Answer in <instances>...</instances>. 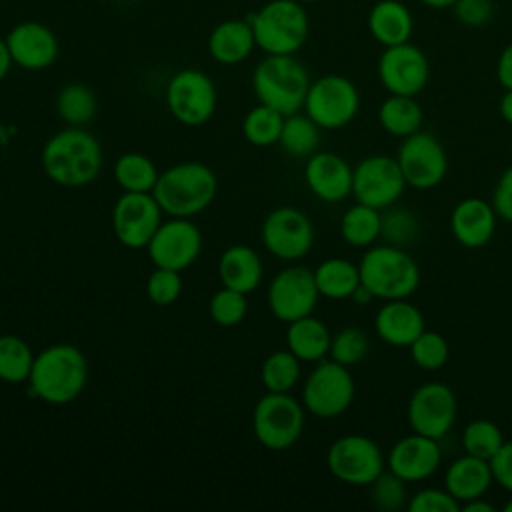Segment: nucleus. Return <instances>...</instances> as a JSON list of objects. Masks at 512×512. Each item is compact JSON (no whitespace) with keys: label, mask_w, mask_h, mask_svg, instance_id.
Segmentation results:
<instances>
[{"label":"nucleus","mask_w":512,"mask_h":512,"mask_svg":"<svg viewBox=\"0 0 512 512\" xmlns=\"http://www.w3.org/2000/svg\"><path fill=\"white\" fill-rule=\"evenodd\" d=\"M408 512H458L460 502L446 488H422L408 498Z\"/></svg>","instance_id":"46"},{"label":"nucleus","mask_w":512,"mask_h":512,"mask_svg":"<svg viewBox=\"0 0 512 512\" xmlns=\"http://www.w3.org/2000/svg\"><path fill=\"white\" fill-rule=\"evenodd\" d=\"M248 22L264 54H296L310 34L308 12L298 0H268Z\"/></svg>","instance_id":"6"},{"label":"nucleus","mask_w":512,"mask_h":512,"mask_svg":"<svg viewBox=\"0 0 512 512\" xmlns=\"http://www.w3.org/2000/svg\"><path fill=\"white\" fill-rule=\"evenodd\" d=\"M494 482L490 462L472 454H462L452 460L444 474V488L460 502L484 496Z\"/></svg>","instance_id":"27"},{"label":"nucleus","mask_w":512,"mask_h":512,"mask_svg":"<svg viewBox=\"0 0 512 512\" xmlns=\"http://www.w3.org/2000/svg\"><path fill=\"white\" fill-rule=\"evenodd\" d=\"M502 444L504 436L500 426L488 418H476L464 426L462 448L466 454L490 460Z\"/></svg>","instance_id":"39"},{"label":"nucleus","mask_w":512,"mask_h":512,"mask_svg":"<svg viewBox=\"0 0 512 512\" xmlns=\"http://www.w3.org/2000/svg\"><path fill=\"white\" fill-rule=\"evenodd\" d=\"M160 224L162 208L152 192H124L114 202L112 230L126 248H146Z\"/></svg>","instance_id":"16"},{"label":"nucleus","mask_w":512,"mask_h":512,"mask_svg":"<svg viewBox=\"0 0 512 512\" xmlns=\"http://www.w3.org/2000/svg\"><path fill=\"white\" fill-rule=\"evenodd\" d=\"M360 110L356 84L342 74H324L310 82L304 112L324 130L348 126Z\"/></svg>","instance_id":"9"},{"label":"nucleus","mask_w":512,"mask_h":512,"mask_svg":"<svg viewBox=\"0 0 512 512\" xmlns=\"http://www.w3.org/2000/svg\"><path fill=\"white\" fill-rule=\"evenodd\" d=\"M422 6L432 8V10H444V8H452V4L456 0H418Z\"/></svg>","instance_id":"55"},{"label":"nucleus","mask_w":512,"mask_h":512,"mask_svg":"<svg viewBox=\"0 0 512 512\" xmlns=\"http://www.w3.org/2000/svg\"><path fill=\"white\" fill-rule=\"evenodd\" d=\"M452 14L466 28H482L494 16V0H456Z\"/></svg>","instance_id":"47"},{"label":"nucleus","mask_w":512,"mask_h":512,"mask_svg":"<svg viewBox=\"0 0 512 512\" xmlns=\"http://www.w3.org/2000/svg\"><path fill=\"white\" fill-rule=\"evenodd\" d=\"M332 334L328 326L312 314L288 322L286 346L300 362H320L330 352Z\"/></svg>","instance_id":"29"},{"label":"nucleus","mask_w":512,"mask_h":512,"mask_svg":"<svg viewBox=\"0 0 512 512\" xmlns=\"http://www.w3.org/2000/svg\"><path fill=\"white\" fill-rule=\"evenodd\" d=\"M12 56H10V50H8V44L4 38H0V82L8 76L10 68H12Z\"/></svg>","instance_id":"51"},{"label":"nucleus","mask_w":512,"mask_h":512,"mask_svg":"<svg viewBox=\"0 0 512 512\" xmlns=\"http://www.w3.org/2000/svg\"><path fill=\"white\" fill-rule=\"evenodd\" d=\"M458 416V402L452 388L444 382L430 380L420 384L406 406V418L412 432L430 436V438H444Z\"/></svg>","instance_id":"14"},{"label":"nucleus","mask_w":512,"mask_h":512,"mask_svg":"<svg viewBox=\"0 0 512 512\" xmlns=\"http://www.w3.org/2000/svg\"><path fill=\"white\" fill-rule=\"evenodd\" d=\"M366 28L382 48L398 46L410 42L414 34V16L402 0H378L368 12Z\"/></svg>","instance_id":"26"},{"label":"nucleus","mask_w":512,"mask_h":512,"mask_svg":"<svg viewBox=\"0 0 512 512\" xmlns=\"http://www.w3.org/2000/svg\"><path fill=\"white\" fill-rule=\"evenodd\" d=\"M410 358L412 362L428 372L440 370L450 356V346L448 340L434 330H424L410 346Z\"/></svg>","instance_id":"42"},{"label":"nucleus","mask_w":512,"mask_h":512,"mask_svg":"<svg viewBox=\"0 0 512 512\" xmlns=\"http://www.w3.org/2000/svg\"><path fill=\"white\" fill-rule=\"evenodd\" d=\"M320 292L314 270L306 266H288L268 284V306L280 322H292L314 312Z\"/></svg>","instance_id":"18"},{"label":"nucleus","mask_w":512,"mask_h":512,"mask_svg":"<svg viewBox=\"0 0 512 512\" xmlns=\"http://www.w3.org/2000/svg\"><path fill=\"white\" fill-rule=\"evenodd\" d=\"M382 234V210L356 202L340 220V236L348 246L368 248Z\"/></svg>","instance_id":"32"},{"label":"nucleus","mask_w":512,"mask_h":512,"mask_svg":"<svg viewBox=\"0 0 512 512\" xmlns=\"http://www.w3.org/2000/svg\"><path fill=\"white\" fill-rule=\"evenodd\" d=\"M376 336L396 348H408L424 330V314L408 298L384 300L374 316Z\"/></svg>","instance_id":"24"},{"label":"nucleus","mask_w":512,"mask_h":512,"mask_svg":"<svg viewBox=\"0 0 512 512\" xmlns=\"http://www.w3.org/2000/svg\"><path fill=\"white\" fill-rule=\"evenodd\" d=\"M398 160L388 154H372L354 166L352 196L356 202L384 210L396 204L406 190Z\"/></svg>","instance_id":"12"},{"label":"nucleus","mask_w":512,"mask_h":512,"mask_svg":"<svg viewBox=\"0 0 512 512\" xmlns=\"http://www.w3.org/2000/svg\"><path fill=\"white\" fill-rule=\"evenodd\" d=\"M166 106L184 126L206 124L218 104V92L212 78L198 68L178 70L166 84Z\"/></svg>","instance_id":"11"},{"label":"nucleus","mask_w":512,"mask_h":512,"mask_svg":"<svg viewBox=\"0 0 512 512\" xmlns=\"http://www.w3.org/2000/svg\"><path fill=\"white\" fill-rule=\"evenodd\" d=\"M320 126L308 114H288L284 116L282 132L278 144L282 150L294 158H308L318 152Z\"/></svg>","instance_id":"33"},{"label":"nucleus","mask_w":512,"mask_h":512,"mask_svg":"<svg viewBox=\"0 0 512 512\" xmlns=\"http://www.w3.org/2000/svg\"><path fill=\"white\" fill-rule=\"evenodd\" d=\"M494 482L512 494V440H504L498 452L488 460Z\"/></svg>","instance_id":"49"},{"label":"nucleus","mask_w":512,"mask_h":512,"mask_svg":"<svg viewBox=\"0 0 512 512\" xmlns=\"http://www.w3.org/2000/svg\"><path fill=\"white\" fill-rule=\"evenodd\" d=\"M504 512H512V496H510V500L504 504Z\"/></svg>","instance_id":"56"},{"label":"nucleus","mask_w":512,"mask_h":512,"mask_svg":"<svg viewBox=\"0 0 512 512\" xmlns=\"http://www.w3.org/2000/svg\"><path fill=\"white\" fill-rule=\"evenodd\" d=\"M282 124H284V114L258 102V106H254L244 116L242 134L250 144H254L258 148L272 146L280 140Z\"/></svg>","instance_id":"37"},{"label":"nucleus","mask_w":512,"mask_h":512,"mask_svg":"<svg viewBox=\"0 0 512 512\" xmlns=\"http://www.w3.org/2000/svg\"><path fill=\"white\" fill-rule=\"evenodd\" d=\"M498 214L492 202L468 196L462 198L450 212V232L454 240L464 248H482L486 246L496 232Z\"/></svg>","instance_id":"23"},{"label":"nucleus","mask_w":512,"mask_h":512,"mask_svg":"<svg viewBox=\"0 0 512 512\" xmlns=\"http://www.w3.org/2000/svg\"><path fill=\"white\" fill-rule=\"evenodd\" d=\"M360 282L376 300L410 298L420 286V266L402 248L394 244H372L362 254Z\"/></svg>","instance_id":"4"},{"label":"nucleus","mask_w":512,"mask_h":512,"mask_svg":"<svg viewBox=\"0 0 512 512\" xmlns=\"http://www.w3.org/2000/svg\"><path fill=\"white\" fill-rule=\"evenodd\" d=\"M460 510H464V512H492L494 506L490 502H486L484 496H480V498H472V500L464 502L460 506Z\"/></svg>","instance_id":"52"},{"label":"nucleus","mask_w":512,"mask_h":512,"mask_svg":"<svg viewBox=\"0 0 512 512\" xmlns=\"http://www.w3.org/2000/svg\"><path fill=\"white\" fill-rule=\"evenodd\" d=\"M42 168L46 176L64 188H80L96 180L102 168V146L88 130L70 126L42 148Z\"/></svg>","instance_id":"1"},{"label":"nucleus","mask_w":512,"mask_h":512,"mask_svg":"<svg viewBox=\"0 0 512 512\" xmlns=\"http://www.w3.org/2000/svg\"><path fill=\"white\" fill-rule=\"evenodd\" d=\"M34 352L26 340L16 334H2L0 336V380L8 384L28 382Z\"/></svg>","instance_id":"36"},{"label":"nucleus","mask_w":512,"mask_h":512,"mask_svg":"<svg viewBox=\"0 0 512 512\" xmlns=\"http://www.w3.org/2000/svg\"><path fill=\"white\" fill-rule=\"evenodd\" d=\"M376 74L388 94L418 96L430 80V60L412 42L388 46L378 58Z\"/></svg>","instance_id":"15"},{"label":"nucleus","mask_w":512,"mask_h":512,"mask_svg":"<svg viewBox=\"0 0 512 512\" xmlns=\"http://www.w3.org/2000/svg\"><path fill=\"white\" fill-rule=\"evenodd\" d=\"M4 40L8 44L12 62L30 72L50 68L60 52L54 30L38 20L14 24Z\"/></svg>","instance_id":"20"},{"label":"nucleus","mask_w":512,"mask_h":512,"mask_svg":"<svg viewBox=\"0 0 512 512\" xmlns=\"http://www.w3.org/2000/svg\"><path fill=\"white\" fill-rule=\"evenodd\" d=\"M330 474L350 486H370L386 466L382 448L364 434H344L326 452Z\"/></svg>","instance_id":"10"},{"label":"nucleus","mask_w":512,"mask_h":512,"mask_svg":"<svg viewBox=\"0 0 512 512\" xmlns=\"http://www.w3.org/2000/svg\"><path fill=\"white\" fill-rule=\"evenodd\" d=\"M158 174L156 164L140 152H126L114 162V180L124 192H152Z\"/></svg>","instance_id":"34"},{"label":"nucleus","mask_w":512,"mask_h":512,"mask_svg":"<svg viewBox=\"0 0 512 512\" xmlns=\"http://www.w3.org/2000/svg\"><path fill=\"white\" fill-rule=\"evenodd\" d=\"M310 82L306 66L294 54H266L252 72V90L258 102L284 116L304 108Z\"/></svg>","instance_id":"5"},{"label":"nucleus","mask_w":512,"mask_h":512,"mask_svg":"<svg viewBox=\"0 0 512 512\" xmlns=\"http://www.w3.org/2000/svg\"><path fill=\"white\" fill-rule=\"evenodd\" d=\"M370 352V340L368 334L358 326H346L332 334L330 340V352L328 356L344 366H354L362 362Z\"/></svg>","instance_id":"41"},{"label":"nucleus","mask_w":512,"mask_h":512,"mask_svg":"<svg viewBox=\"0 0 512 512\" xmlns=\"http://www.w3.org/2000/svg\"><path fill=\"white\" fill-rule=\"evenodd\" d=\"M264 248L280 260H300L314 244L312 220L294 206L274 208L260 230Z\"/></svg>","instance_id":"17"},{"label":"nucleus","mask_w":512,"mask_h":512,"mask_svg":"<svg viewBox=\"0 0 512 512\" xmlns=\"http://www.w3.org/2000/svg\"><path fill=\"white\" fill-rule=\"evenodd\" d=\"M218 192L214 170L202 162H178L158 174L154 198L162 212L172 218H192L204 212Z\"/></svg>","instance_id":"3"},{"label":"nucleus","mask_w":512,"mask_h":512,"mask_svg":"<svg viewBox=\"0 0 512 512\" xmlns=\"http://www.w3.org/2000/svg\"><path fill=\"white\" fill-rule=\"evenodd\" d=\"M490 202H492L498 218H502V220L512 224V166H508L500 174V178H498V182L494 186Z\"/></svg>","instance_id":"48"},{"label":"nucleus","mask_w":512,"mask_h":512,"mask_svg":"<svg viewBox=\"0 0 512 512\" xmlns=\"http://www.w3.org/2000/svg\"><path fill=\"white\" fill-rule=\"evenodd\" d=\"M208 312L218 326H236L244 320L248 312L246 294L222 286L218 292L212 294L208 302Z\"/></svg>","instance_id":"44"},{"label":"nucleus","mask_w":512,"mask_h":512,"mask_svg":"<svg viewBox=\"0 0 512 512\" xmlns=\"http://www.w3.org/2000/svg\"><path fill=\"white\" fill-rule=\"evenodd\" d=\"M442 464V448L436 438L412 432L392 444L386 468L406 484L430 478Z\"/></svg>","instance_id":"21"},{"label":"nucleus","mask_w":512,"mask_h":512,"mask_svg":"<svg viewBox=\"0 0 512 512\" xmlns=\"http://www.w3.org/2000/svg\"><path fill=\"white\" fill-rule=\"evenodd\" d=\"M208 54L214 62L224 66H236L244 62L256 48L254 32L248 18H228L218 22L206 42Z\"/></svg>","instance_id":"25"},{"label":"nucleus","mask_w":512,"mask_h":512,"mask_svg":"<svg viewBox=\"0 0 512 512\" xmlns=\"http://www.w3.org/2000/svg\"><path fill=\"white\" fill-rule=\"evenodd\" d=\"M370 502L380 512H398L408 504L406 482L394 472L384 470L370 486Z\"/></svg>","instance_id":"43"},{"label":"nucleus","mask_w":512,"mask_h":512,"mask_svg":"<svg viewBox=\"0 0 512 512\" xmlns=\"http://www.w3.org/2000/svg\"><path fill=\"white\" fill-rule=\"evenodd\" d=\"M260 378L268 392H290L300 380V360L288 348L276 350L262 362Z\"/></svg>","instance_id":"38"},{"label":"nucleus","mask_w":512,"mask_h":512,"mask_svg":"<svg viewBox=\"0 0 512 512\" xmlns=\"http://www.w3.org/2000/svg\"><path fill=\"white\" fill-rule=\"evenodd\" d=\"M396 160L406 184L416 190L436 188L448 174V154L432 132L418 130L402 138Z\"/></svg>","instance_id":"13"},{"label":"nucleus","mask_w":512,"mask_h":512,"mask_svg":"<svg viewBox=\"0 0 512 512\" xmlns=\"http://www.w3.org/2000/svg\"><path fill=\"white\" fill-rule=\"evenodd\" d=\"M354 392L356 384L350 368L324 358L316 362L302 386V404L312 416L330 420L350 408Z\"/></svg>","instance_id":"8"},{"label":"nucleus","mask_w":512,"mask_h":512,"mask_svg":"<svg viewBox=\"0 0 512 512\" xmlns=\"http://www.w3.org/2000/svg\"><path fill=\"white\" fill-rule=\"evenodd\" d=\"M88 382V360L72 344H52L36 354L28 386L38 400L54 406L76 400Z\"/></svg>","instance_id":"2"},{"label":"nucleus","mask_w":512,"mask_h":512,"mask_svg":"<svg viewBox=\"0 0 512 512\" xmlns=\"http://www.w3.org/2000/svg\"><path fill=\"white\" fill-rule=\"evenodd\" d=\"M420 236V220L418 216L404 206H388L382 210V234L384 242L406 248Z\"/></svg>","instance_id":"40"},{"label":"nucleus","mask_w":512,"mask_h":512,"mask_svg":"<svg viewBox=\"0 0 512 512\" xmlns=\"http://www.w3.org/2000/svg\"><path fill=\"white\" fill-rule=\"evenodd\" d=\"M354 168L334 152H314L306 158L304 180L310 192L328 204L346 200L352 194Z\"/></svg>","instance_id":"22"},{"label":"nucleus","mask_w":512,"mask_h":512,"mask_svg":"<svg viewBox=\"0 0 512 512\" xmlns=\"http://www.w3.org/2000/svg\"><path fill=\"white\" fill-rule=\"evenodd\" d=\"M320 296L330 300H350L360 282L358 264L346 258H326L314 270Z\"/></svg>","instance_id":"31"},{"label":"nucleus","mask_w":512,"mask_h":512,"mask_svg":"<svg viewBox=\"0 0 512 512\" xmlns=\"http://www.w3.org/2000/svg\"><path fill=\"white\" fill-rule=\"evenodd\" d=\"M146 248L154 266L182 272L200 256L202 232L190 218H170L158 226Z\"/></svg>","instance_id":"19"},{"label":"nucleus","mask_w":512,"mask_h":512,"mask_svg":"<svg viewBox=\"0 0 512 512\" xmlns=\"http://www.w3.org/2000/svg\"><path fill=\"white\" fill-rule=\"evenodd\" d=\"M378 122L390 136L406 138L422 128L424 112L416 96L390 94L378 106Z\"/></svg>","instance_id":"30"},{"label":"nucleus","mask_w":512,"mask_h":512,"mask_svg":"<svg viewBox=\"0 0 512 512\" xmlns=\"http://www.w3.org/2000/svg\"><path fill=\"white\" fill-rule=\"evenodd\" d=\"M304 410V404L288 392L264 394L252 412L256 440L276 452L294 446L304 430Z\"/></svg>","instance_id":"7"},{"label":"nucleus","mask_w":512,"mask_h":512,"mask_svg":"<svg viewBox=\"0 0 512 512\" xmlns=\"http://www.w3.org/2000/svg\"><path fill=\"white\" fill-rule=\"evenodd\" d=\"M182 294V276L178 270L158 268L146 280V296L156 306H170Z\"/></svg>","instance_id":"45"},{"label":"nucleus","mask_w":512,"mask_h":512,"mask_svg":"<svg viewBox=\"0 0 512 512\" xmlns=\"http://www.w3.org/2000/svg\"><path fill=\"white\" fill-rule=\"evenodd\" d=\"M56 112L68 126H84L96 114V96L82 82L64 84L56 94Z\"/></svg>","instance_id":"35"},{"label":"nucleus","mask_w":512,"mask_h":512,"mask_svg":"<svg viewBox=\"0 0 512 512\" xmlns=\"http://www.w3.org/2000/svg\"><path fill=\"white\" fill-rule=\"evenodd\" d=\"M218 276L222 286L250 294L260 286L262 260L254 248L234 244L222 252L218 260Z\"/></svg>","instance_id":"28"},{"label":"nucleus","mask_w":512,"mask_h":512,"mask_svg":"<svg viewBox=\"0 0 512 512\" xmlns=\"http://www.w3.org/2000/svg\"><path fill=\"white\" fill-rule=\"evenodd\" d=\"M498 110H500V116L504 118V122H508L512 126V90H504Z\"/></svg>","instance_id":"53"},{"label":"nucleus","mask_w":512,"mask_h":512,"mask_svg":"<svg viewBox=\"0 0 512 512\" xmlns=\"http://www.w3.org/2000/svg\"><path fill=\"white\" fill-rule=\"evenodd\" d=\"M496 80L504 90H512V42L502 48L496 60Z\"/></svg>","instance_id":"50"},{"label":"nucleus","mask_w":512,"mask_h":512,"mask_svg":"<svg viewBox=\"0 0 512 512\" xmlns=\"http://www.w3.org/2000/svg\"><path fill=\"white\" fill-rule=\"evenodd\" d=\"M350 300H352L354 304H358V306H366V304H370V302L376 300V298H374V294H372L364 284H360V286L354 290V294L350 296Z\"/></svg>","instance_id":"54"}]
</instances>
